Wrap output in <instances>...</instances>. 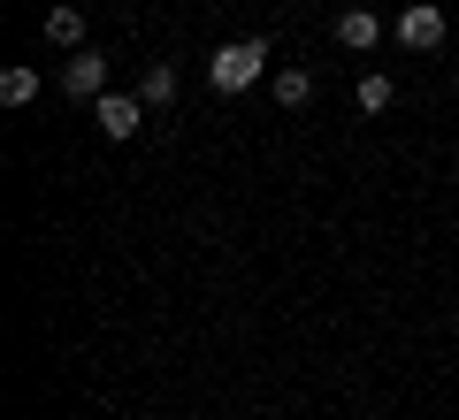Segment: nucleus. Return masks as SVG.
I'll list each match as a JSON object with an SVG mask.
<instances>
[{
  "instance_id": "nucleus-1",
  "label": "nucleus",
  "mask_w": 459,
  "mask_h": 420,
  "mask_svg": "<svg viewBox=\"0 0 459 420\" xmlns=\"http://www.w3.org/2000/svg\"><path fill=\"white\" fill-rule=\"evenodd\" d=\"M268 77V39H230V47H214L207 62V84L214 92H246V84Z\"/></svg>"
},
{
  "instance_id": "nucleus-2",
  "label": "nucleus",
  "mask_w": 459,
  "mask_h": 420,
  "mask_svg": "<svg viewBox=\"0 0 459 420\" xmlns=\"http://www.w3.org/2000/svg\"><path fill=\"white\" fill-rule=\"evenodd\" d=\"M391 31H398V47H406V54H429V47H444V31H452V23H444L437 0H406V16H398Z\"/></svg>"
},
{
  "instance_id": "nucleus-3",
  "label": "nucleus",
  "mask_w": 459,
  "mask_h": 420,
  "mask_svg": "<svg viewBox=\"0 0 459 420\" xmlns=\"http://www.w3.org/2000/svg\"><path fill=\"white\" fill-rule=\"evenodd\" d=\"M92 123L108 130V138H138V123H146V99H138V92H100V99H92Z\"/></svg>"
},
{
  "instance_id": "nucleus-4",
  "label": "nucleus",
  "mask_w": 459,
  "mask_h": 420,
  "mask_svg": "<svg viewBox=\"0 0 459 420\" xmlns=\"http://www.w3.org/2000/svg\"><path fill=\"white\" fill-rule=\"evenodd\" d=\"M62 92H69V99H100V92H108V54L77 47V54L62 62Z\"/></svg>"
},
{
  "instance_id": "nucleus-5",
  "label": "nucleus",
  "mask_w": 459,
  "mask_h": 420,
  "mask_svg": "<svg viewBox=\"0 0 459 420\" xmlns=\"http://www.w3.org/2000/svg\"><path fill=\"white\" fill-rule=\"evenodd\" d=\"M376 39H383V23L368 16V8H344V16H337V47H352V54H368V47H376Z\"/></svg>"
},
{
  "instance_id": "nucleus-6",
  "label": "nucleus",
  "mask_w": 459,
  "mask_h": 420,
  "mask_svg": "<svg viewBox=\"0 0 459 420\" xmlns=\"http://www.w3.org/2000/svg\"><path fill=\"white\" fill-rule=\"evenodd\" d=\"M138 99H146V107H169V99H177V62H146V77H138Z\"/></svg>"
},
{
  "instance_id": "nucleus-7",
  "label": "nucleus",
  "mask_w": 459,
  "mask_h": 420,
  "mask_svg": "<svg viewBox=\"0 0 459 420\" xmlns=\"http://www.w3.org/2000/svg\"><path fill=\"white\" fill-rule=\"evenodd\" d=\"M31 99H39V69H0V107H31Z\"/></svg>"
},
{
  "instance_id": "nucleus-8",
  "label": "nucleus",
  "mask_w": 459,
  "mask_h": 420,
  "mask_svg": "<svg viewBox=\"0 0 459 420\" xmlns=\"http://www.w3.org/2000/svg\"><path fill=\"white\" fill-rule=\"evenodd\" d=\"M47 39L77 54V47H84V16H77V8H47Z\"/></svg>"
},
{
  "instance_id": "nucleus-9",
  "label": "nucleus",
  "mask_w": 459,
  "mask_h": 420,
  "mask_svg": "<svg viewBox=\"0 0 459 420\" xmlns=\"http://www.w3.org/2000/svg\"><path fill=\"white\" fill-rule=\"evenodd\" d=\"M276 99H283V107H307V99H314V77H307V69H276Z\"/></svg>"
},
{
  "instance_id": "nucleus-10",
  "label": "nucleus",
  "mask_w": 459,
  "mask_h": 420,
  "mask_svg": "<svg viewBox=\"0 0 459 420\" xmlns=\"http://www.w3.org/2000/svg\"><path fill=\"white\" fill-rule=\"evenodd\" d=\"M360 107H368V115L391 107V77H360Z\"/></svg>"
}]
</instances>
